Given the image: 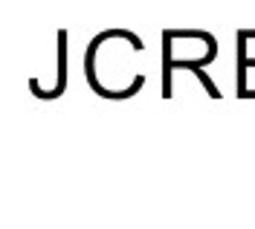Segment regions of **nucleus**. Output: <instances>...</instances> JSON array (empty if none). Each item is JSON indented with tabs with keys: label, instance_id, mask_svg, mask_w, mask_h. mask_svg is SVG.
Here are the masks:
<instances>
[]
</instances>
